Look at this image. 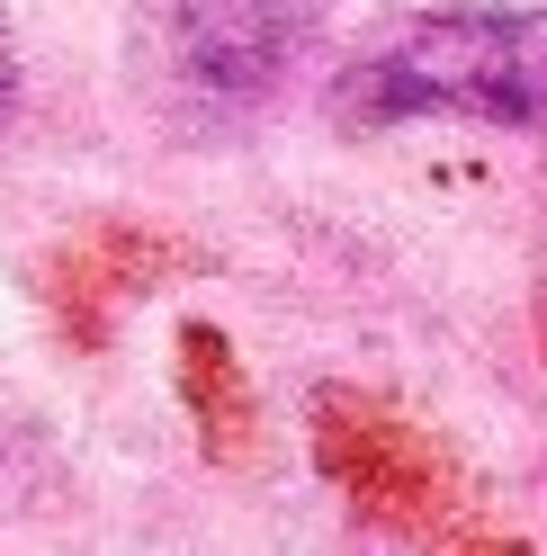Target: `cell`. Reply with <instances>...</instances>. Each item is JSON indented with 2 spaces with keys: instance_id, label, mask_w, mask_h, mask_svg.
<instances>
[{
  "instance_id": "cell-1",
  "label": "cell",
  "mask_w": 547,
  "mask_h": 556,
  "mask_svg": "<svg viewBox=\"0 0 547 556\" xmlns=\"http://www.w3.org/2000/svg\"><path fill=\"white\" fill-rule=\"evenodd\" d=\"M341 109L386 117H475L547 126V10H422L341 73Z\"/></svg>"
},
{
  "instance_id": "cell-2",
  "label": "cell",
  "mask_w": 547,
  "mask_h": 556,
  "mask_svg": "<svg viewBox=\"0 0 547 556\" xmlns=\"http://www.w3.org/2000/svg\"><path fill=\"white\" fill-rule=\"evenodd\" d=\"M332 0H135V81L170 117L225 126L269 99Z\"/></svg>"
},
{
  "instance_id": "cell-3",
  "label": "cell",
  "mask_w": 547,
  "mask_h": 556,
  "mask_svg": "<svg viewBox=\"0 0 547 556\" xmlns=\"http://www.w3.org/2000/svg\"><path fill=\"white\" fill-rule=\"evenodd\" d=\"M10 99H18V46H10V18H0V117H10Z\"/></svg>"
}]
</instances>
